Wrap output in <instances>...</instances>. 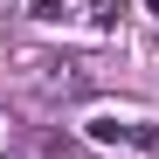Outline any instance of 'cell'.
I'll list each match as a JSON object with an SVG mask.
<instances>
[{
    "instance_id": "1",
    "label": "cell",
    "mask_w": 159,
    "mask_h": 159,
    "mask_svg": "<svg viewBox=\"0 0 159 159\" xmlns=\"http://www.w3.org/2000/svg\"><path fill=\"white\" fill-rule=\"evenodd\" d=\"M90 139L97 145H131V118H90Z\"/></svg>"
},
{
    "instance_id": "2",
    "label": "cell",
    "mask_w": 159,
    "mask_h": 159,
    "mask_svg": "<svg viewBox=\"0 0 159 159\" xmlns=\"http://www.w3.org/2000/svg\"><path fill=\"white\" fill-rule=\"evenodd\" d=\"M69 7H83L90 28H118V0H69Z\"/></svg>"
},
{
    "instance_id": "3",
    "label": "cell",
    "mask_w": 159,
    "mask_h": 159,
    "mask_svg": "<svg viewBox=\"0 0 159 159\" xmlns=\"http://www.w3.org/2000/svg\"><path fill=\"white\" fill-rule=\"evenodd\" d=\"M131 152H159V125H145V118H131Z\"/></svg>"
},
{
    "instance_id": "4",
    "label": "cell",
    "mask_w": 159,
    "mask_h": 159,
    "mask_svg": "<svg viewBox=\"0 0 159 159\" xmlns=\"http://www.w3.org/2000/svg\"><path fill=\"white\" fill-rule=\"evenodd\" d=\"M28 14H35V21H62V14H69V0H28Z\"/></svg>"
}]
</instances>
